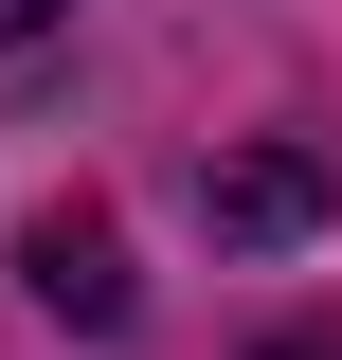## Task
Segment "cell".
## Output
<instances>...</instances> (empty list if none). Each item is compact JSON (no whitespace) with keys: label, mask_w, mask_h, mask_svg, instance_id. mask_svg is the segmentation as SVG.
Returning <instances> with one entry per match:
<instances>
[{"label":"cell","mask_w":342,"mask_h":360,"mask_svg":"<svg viewBox=\"0 0 342 360\" xmlns=\"http://www.w3.org/2000/svg\"><path fill=\"white\" fill-rule=\"evenodd\" d=\"M324 217H342V162L324 144H234V162H198V234L216 252H306Z\"/></svg>","instance_id":"cell-1"},{"label":"cell","mask_w":342,"mask_h":360,"mask_svg":"<svg viewBox=\"0 0 342 360\" xmlns=\"http://www.w3.org/2000/svg\"><path fill=\"white\" fill-rule=\"evenodd\" d=\"M37 18H54V0H0V37H37Z\"/></svg>","instance_id":"cell-3"},{"label":"cell","mask_w":342,"mask_h":360,"mask_svg":"<svg viewBox=\"0 0 342 360\" xmlns=\"http://www.w3.org/2000/svg\"><path fill=\"white\" fill-rule=\"evenodd\" d=\"M270 360H342V342H270Z\"/></svg>","instance_id":"cell-4"},{"label":"cell","mask_w":342,"mask_h":360,"mask_svg":"<svg viewBox=\"0 0 342 360\" xmlns=\"http://www.w3.org/2000/svg\"><path fill=\"white\" fill-rule=\"evenodd\" d=\"M37 307H72V324H127V234L90 217V198H54V217H37Z\"/></svg>","instance_id":"cell-2"}]
</instances>
